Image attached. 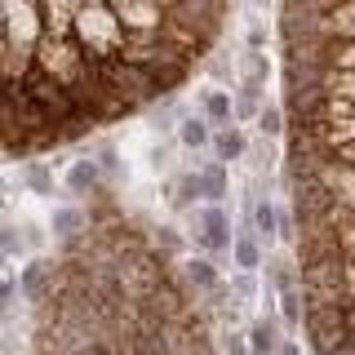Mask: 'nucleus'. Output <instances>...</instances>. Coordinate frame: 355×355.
<instances>
[{"label": "nucleus", "mask_w": 355, "mask_h": 355, "mask_svg": "<svg viewBox=\"0 0 355 355\" xmlns=\"http://www.w3.org/2000/svg\"><path fill=\"white\" fill-rule=\"evenodd\" d=\"M275 355H297V347H293V342H280V351H275Z\"/></svg>", "instance_id": "obj_18"}, {"label": "nucleus", "mask_w": 355, "mask_h": 355, "mask_svg": "<svg viewBox=\"0 0 355 355\" xmlns=\"http://www.w3.org/2000/svg\"><path fill=\"white\" fill-rule=\"evenodd\" d=\"M187 280H191L196 288H205V293H222V275H218V266L209 262V258L187 262Z\"/></svg>", "instance_id": "obj_5"}, {"label": "nucleus", "mask_w": 355, "mask_h": 355, "mask_svg": "<svg viewBox=\"0 0 355 355\" xmlns=\"http://www.w3.org/2000/svg\"><path fill=\"white\" fill-rule=\"evenodd\" d=\"M200 107H205V120L214 129H231V111H236V103H231L222 89H209V94L200 98Z\"/></svg>", "instance_id": "obj_3"}, {"label": "nucleus", "mask_w": 355, "mask_h": 355, "mask_svg": "<svg viewBox=\"0 0 355 355\" xmlns=\"http://www.w3.org/2000/svg\"><path fill=\"white\" fill-rule=\"evenodd\" d=\"M80 209H58V214H53V236L58 240H71L76 231H80Z\"/></svg>", "instance_id": "obj_12"}, {"label": "nucleus", "mask_w": 355, "mask_h": 355, "mask_svg": "<svg viewBox=\"0 0 355 355\" xmlns=\"http://www.w3.org/2000/svg\"><path fill=\"white\" fill-rule=\"evenodd\" d=\"M173 200H178V205H191V200H200V178L182 173V182L173 187Z\"/></svg>", "instance_id": "obj_15"}, {"label": "nucleus", "mask_w": 355, "mask_h": 355, "mask_svg": "<svg viewBox=\"0 0 355 355\" xmlns=\"http://www.w3.org/2000/svg\"><path fill=\"white\" fill-rule=\"evenodd\" d=\"M258 125H262L266 138H280V133H284V116H280V107H262V111H258Z\"/></svg>", "instance_id": "obj_14"}, {"label": "nucleus", "mask_w": 355, "mask_h": 355, "mask_svg": "<svg viewBox=\"0 0 355 355\" xmlns=\"http://www.w3.org/2000/svg\"><path fill=\"white\" fill-rule=\"evenodd\" d=\"M275 293H280V315H284V324H306V306H302L297 284H284V288H275Z\"/></svg>", "instance_id": "obj_7"}, {"label": "nucleus", "mask_w": 355, "mask_h": 355, "mask_svg": "<svg viewBox=\"0 0 355 355\" xmlns=\"http://www.w3.org/2000/svg\"><path fill=\"white\" fill-rule=\"evenodd\" d=\"M253 227H258L262 236H271V231H280V209H275L271 200H258V205H253Z\"/></svg>", "instance_id": "obj_11"}, {"label": "nucleus", "mask_w": 355, "mask_h": 355, "mask_svg": "<svg viewBox=\"0 0 355 355\" xmlns=\"http://www.w3.org/2000/svg\"><path fill=\"white\" fill-rule=\"evenodd\" d=\"M214 147H218V160L231 164V160H240V155H244V133L240 129H218L214 133Z\"/></svg>", "instance_id": "obj_8"}, {"label": "nucleus", "mask_w": 355, "mask_h": 355, "mask_svg": "<svg viewBox=\"0 0 355 355\" xmlns=\"http://www.w3.org/2000/svg\"><path fill=\"white\" fill-rule=\"evenodd\" d=\"M178 138H182V147L200 151V147L209 142V120H205V116H191V120H182V129H178Z\"/></svg>", "instance_id": "obj_10"}, {"label": "nucleus", "mask_w": 355, "mask_h": 355, "mask_svg": "<svg viewBox=\"0 0 355 355\" xmlns=\"http://www.w3.org/2000/svg\"><path fill=\"white\" fill-rule=\"evenodd\" d=\"M231 244H236V236H231L227 209H222V205H209L205 214H200V249L222 253V249H231Z\"/></svg>", "instance_id": "obj_1"}, {"label": "nucleus", "mask_w": 355, "mask_h": 355, "mask_svg": "<svg viewBox=\"0 0 355 355\" xmlns=\"http://www.w3.org/2000/svg\"><path fill=\"white\" fill-rule=\"evenodd\" d=\"M200 196L209 200V205H222V196H227V164H205L200 169Z\"/></svg>", "instance_id": "obj_4"}, {"label": "nucleus", "mask_w": 355, "mask_h": 355, "mask_svg": "<svg viewBox=\"0 0 355 355\" xmlns=\"http://www.w3.org/2000/svg\"><path fill=\"white\" fill-rule=\"evenodd\" d=\"M44 280H49V275H44V266L31 262L27 271H22V293H27L31 302H36V297H44Z\"/></svg>", "instance_id": "obj_13"}, {"label": "nucleus", "mask_w": 355, "mask_h": 355, "mask_svg": "<svg viewBox=\"0 0 355 355\" xmlns=\"http://www.w3.org/2000/svg\"><path fill=\"white\" fill-rule=\"evenodd\" d=\"M280 236H284V240H293V218H288L284 209H280Z\"/></svg>", "instance_id": "obj_17"}, {"label": "nucleus", "mask_w": 355, "mask_h": 355, "mask_svg": "<svg viewBox=\"0 0 355 355\" xmlns=\"http://www.w3.org/2000/svg\"><path fill=\"white\" fill-rule=\"evenodd\" d=\"M31 191L49 196V191H53V182H49V178H44V173H31Z\"/></svg>", "instance_id": "obj_16"}, {"label": "nucleus", "mask_w": 355, "mask_h": 355, "mask_svg": "<svg viewBox=\"0 0 355 355\" xmlns=\"http://www.w3.org/2000/svg\"><path fill=\"white\" fill-rule=\"evenodd\" d=\"M67 182H71V191H94V187H98V164L94 160H76L71 164V173H67Z\"/></svg>", "instance_id": "obj_9"}, {"label": "nucleus", "mask_w": 355, "mask_h": 355, "mask_svg": "<svg viewBox=\"0 0 355 355\" xmlns=\"http://www.w3.org/2000/svg\"><path fill=\"white\" fill-rule=\"evenodd\" d=\"M231 258H236V266H240V271H258V266H262L258 227H249V222H244V231L236 236V244H231Z\"/></svg>", "instance_id": "obj_2"}, {"label": "nucleus", "mask_w": 355, "mask_h": 355, "mask_svg": "<svg viewBox=\"0 0 355 355\" xmlns=\"http://www.w3.org/2000/svg\"><path fill=\"white\" fill-rule=\"evenodd\" d=\"M280 351V338H275V324L271 320H258L249 329V355H275Z\"/></svg>", "instance_id": "obj_6"}]
</instances>
